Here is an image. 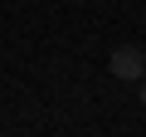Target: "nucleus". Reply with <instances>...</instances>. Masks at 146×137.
Wrapping results in <instances>:
<instances>
[{"label":"nucleus","instance_id":"2","mask_svg":"<svg viewBox=\"0 0 146 137\" xmlns=\"http://www.w3.org/2000/svg\"><path fill=\"white\" fill-rule=\"evenodd\" d=\"M136 83H141V103H146V74H141V79H136Z\"/></svg>","mask_w":146,"mask_h":137},{"label":"nucleus","instance_id":"1","mask_svg":"<svg viewBox=\"0 0 146 137\" xmlns=\"http://www.w3.org/2000/svg\"><path fill=\"white\" fill-rule=\"evenodd\" d=\"M107 68H112V79L136 83V79L146 74V54H141V49H131V44H117V49H112V59H107Z\"/></svg>","mask_w":146,"mask_h":137}]
</instances>
